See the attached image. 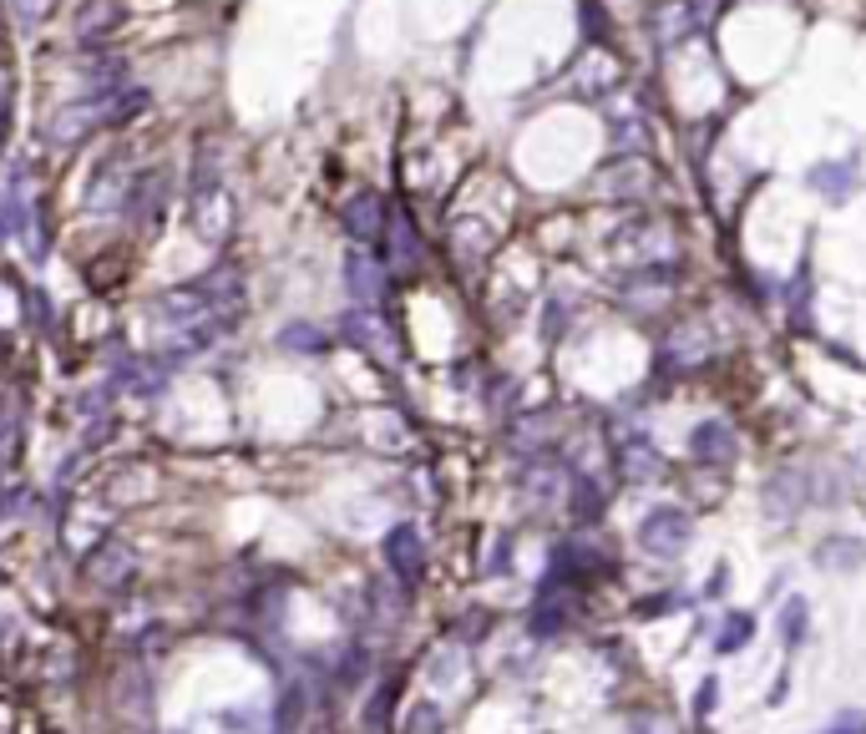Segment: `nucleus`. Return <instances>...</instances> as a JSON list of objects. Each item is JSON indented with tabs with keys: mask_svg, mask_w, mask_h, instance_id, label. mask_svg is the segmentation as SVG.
<instances>
[{
	"mask_svg": "<svg viewBox=\"0 0 866 734\" xmlns=\"http://www.w3.org/2000/svg\"><path fill=\"white\" fill-rule=\"evenodd\" d=\"M280 345H284V350H299V354H320L330 339H324V329H314V324L294 320V324H284V329H280Z\"/></svg>",
	"mask_w": 866,
	"mask_h": 734,
	"instance_id": "obj_13",
	"label": "nucleus"
},
{
	"mask_svg": "<svg viewBox=\"0 0 866 734\" xmlns=\"http://www.w3.org/2000/svg\"><path fill=\"white\" fill-rule=\"evenodd\" d=\"M715 705H720V679L709 674L705 684H700V689H694V720L705 724L709 714H715Z\"/></svg>",
	"mask_w": 866,
	"mask_h": 734,
	"instance_id": "obj_16",
	"label": "nucleus"
},
{
	"mask_svg": "<svg viewBox=\"0 0 866 734\" xmlns=\"http://www.w3.org/2000/svg\"><path fill=\"white\" fill-rule=\"evenodd\" d=\"M603 512V492L593 482H578V517H598Z\"/></svg>",
	"mask_w": 866,
	"mask_h": 734,
	"instance_id": "obj_18",
	"label": "nucleus"
},
{
	"mask_svg": "<svg viewBox=\"0 0 866 734\" xmlns=\"http://www.w3.org/2000/svg\"><path fill=\"white\" fill-rule=\"evenodd\" d=\"M690 543H694V522L679 507H654L639 522V547H644L648 558H679Z\"/></svg>",
	"mask_w": 866,
	"mask_h": 734,
	"instance_id": "obj_1",
	"label": "nucleus"
},
{
	"mask_svg": "<svg viewBox=\"0 0 866 734\" xmlns=\"http://www.w3.org/2000/svg\"><path fill=\"white\" fill-rule=\"evenodd\" d=\"M862 558H866V547L856 543V537H826V543L816 547V562L831 568V573H856Z\"/></svg>",
	"mask_w": 866,
	"mask_h": 734,
	"instance_id": "obj_10",
	"label": "nucleus"
},
{
	"mask_svg": "<svg viewBox=\"0 0 866 734\" xmlns=\"http://www.w3.org/2000/svg\"><path fill=\"white\" fill-rule=\"evenodd\" d=\"M381 244H391V259H396V264H416V259H421V234H416V223L406 219V213H391V219H385Z\"/></svg>",
	"mask_w": 866,
	"mask_h": 734,
	"instance_id": "obj_9",
	"label": "nucleus"
},
{
	"mask_svg": "<svg viewBox=\"0 0 866 734\" xmlns=\"http://www.w3.org/2000/svg\"><path fill=\"white\" fill-rule=\"evenodd\" d=\"M734 431L730 421H700V426L690 431V456L694 461H709V466H730L734 461Z\"/></svg>",
	"mask_w": 866,
	"mask_h": 734,
	"instance_id": "obj_7",
	"label": "nucleus"
},
{
	"mask_svg": "<svg viewBox=\"0 0 866 734\" xmlns=\"http://www.w3.org/2000/svg\"><path fill=\"white\" fill-rule=\"evenodd\" d=\"M664 608H675V598H648V608H644V618H659Z\"/></svg>",
	"mask_w": 866,
	"mask_h": 734,
	"instance_id": "obj_22",
	"label": "nucleus"
},
{
	"mask_svg": "<svg viewBox=\"0 0 866 734\" xmlns=\"http://www.w3.org/2000/svg\"><path fill=\"white\" fill-rule=\"evenodd\" d=\"M436 730H441V714H436L431 705H421V709L411 714V734H436Z\"/></svg>",
	"mask_w": 866,
	"mask_h": 734,
	"instance_id": "obj_19",
	"label": "nucleus"
},
{
	"mask_svg": "<svg viewBox=\"0 0 866 734\" xmlns=\"http://www.w3.org/2000/svg\"><path fill=\"white\" fill-rule=\"evenodd\" d=\"M806 629H811V602L785 598V608H780V638H785V648L806 644Z\"/></svg>",
	"mask_w": 866,
	"mask_h": 734,
	"instance_id": "obj_11",
	"label": "nucleus"
},
{
	"mask_svg": "<svg viewBox=\"0 0 866 734\" xmlns=\"http://www.w3.org/2000/svg\"><path fill=\"white\" fill-rule=\"evenodd\" d=\"M811 183H816L821 192H837V198H841V192H852L856 177L846 173V162H821V167L811 173Z\"/></svg>",
	"mask_w": 866,
	"mask_h": 734,
	"instance_id": "obj_14",
	"label": "nucleus"
},
{
	"mask_svg": "<svg viewBox=\"0 0 866 734\" xmlns=\"http://www.w3.org/2000/svg\"><path fill=\"white\" fill-rule=\"evenodd\" d=\"M750 638H755V613H730L720 623V638H715V648H720V654H740Z\"/></svg>",
	"mask_w": 866,
	"mask_h": 734,
	"instance_id": "obj_12",
	"label": "nucleus"
},
{
	"mask_svg": "<svg viewBox=\"0 0 866 734\" xmlns=\"http://www.w3.org/2000/svg\"><path fill=\"white\" fill-rule=\"evenodd\" d=\"M385 219H391V208H385L381 192H355L350 203H345V234L355 244H366V249H375L385 238Z\"/></svg>",
	"mask_w": 866,
	"mask_h": 734,
	"instance_id": "obj_3",
	"label": "nucleus"
},
{
	"mask_svg": "<svg viewBox=\"0 0 866 734\" xmlns=\"http://www.w3.org/2000/svg\"><path fill=\"white\" fill-rule=\"evenodd\" d=\"M345 284H350V299L355 304H381V294H385V269L375 253L366 249H350L345 253Z\"/></svg>",
	"mask_w": 866,
	"mask_h": 734,
	"instance_id": "obj_5",
	"label": "nucleus"
},
{
	"mask_svg": "<svg viewBox=\"0 0 866 734\" xmlns=\"http://www.w3.org/2000/svg\"><path fill=\"white\" fill-rule=\"evenodd\" d=\"M811 501V482L806 471H776L770 482H765V517L770 522H791V517L806 512Z\"/></svg>",
	"mask_w": 866,
	"mask_h": 734,
	"instance_id": "obj_2",
	"label": "nucleus"
},
{
	"mask_svg": "<svg viewBox=\"0 0 866 734\" xmlns=\"http://www.w3.org/2000/svg\"><path fill=\"white\" fill-rule=\"evenodd\" d=\"M583 30H593V41H598L603 30H608V21H603V5H598V0H583Z\"/></svg>",
	"mask_w": 866,
	"mask_h": 734,
	"instance_id": "obj_21",
	"label": "nucleus"
},
{
	"mask_svg": "<svg viewBox=\"0 0 866 734\" xmlns=\"http://www.w3.org/2000/svg\"><path fill=\"white\" fill-rule=\"evenodd\" d=\"M669 350H675V360L679 365H700V360H705L709 354V345L700 335H694V329H679L675 339H669Z\"/></svg>",
	"mask_w": 866,
	"mask_h": 734,
	"instance_id": "obj_15",
	"label": "nucleus"
},
{
	"mask_svg": "<svg viewBox=\"0 0 866 734\" xmlns=\"http://www.w3.org/2000/svg\"><path fill=\"white\" fill-rule=\"evenodd\" d=\"M193 223H198V234L223 244V238L234 234V208H228V192L223 183H208V188H193Z\"/></svg>",
	"mask_w": 866,
	"mask_h": 734,
	"instance_id": "obj_4",
	"label": "nucleus"
},
{
	"mask_svg": "<svg viewBox=\"0 0 866 734\" xmlns=\"http://www.w3.org/2000/svg\"><path fill=\"white\" fill-rule=\"evenodd\" d=\"M629 734H675V724L664 720V714H644V720H633Z\"/></svg>",
	"mask_w": 866,
	"mask_h": 734,
	"instance_id": "obj_20",
	"label": "nucleus"
},
{
	"mask_svg": "<svg viewBox=\"0 0 866 734\" xmlns=\"http://www.w3.org/2000/svg\"><path fill=\"white\" fill-rule=\"evenodd\" d=\"M821 734H866V709H841Z\"/></svg>",
	"mask_w": 866,
	"mask_h": 734,
	"instance_id": "obj_17",
	"label": "nucleus"
},
{
	"mask_svg": "<svg viewBox=\"0 0 866 734\" xmlns=\"http://www.w3.org/2000/svg\"><path fill=\"white\" fill-rule=\"evenodd\" d=\"M659 466H664L659 451H654L644 436H629L623 446H618V471H623L629 482H654V476H659Z\"/></svg>",
	"mask_w": 866,
	"mask_h": 734,
	"instance_id": "obj_8",
	"label": "nucleus"
},
{
	"mask_svg": "<svg viewBox=\"0 0 866 734\" xmlns=\"http://www.w3.org/2000/svg\"><path fill=\"white\" fill-rule=\"evenodd\" d=\"M385 562H391V573L406 577V583L421 577V568H426V543H421V532H416L411 522L391 527V537H385Z\"/></svg>",
	"mask_w": 866,
	"mask_h": 734,
	"instance_id": "obj_6",
	"label": "nucleus"
}]
</instances>
